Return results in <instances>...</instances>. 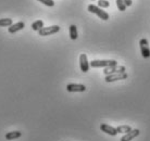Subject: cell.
I'll return each mask as SVG.
<instances>
[{
  "label": "cell",
  "instance_id": "d6986e66",
  "mask_svg": "<svg viewBox=\"0 0 150 141\" xmlns=\"http://www.w3.org/2000/svg\"><path fill=\"white\" fill-rule=\"evenodd\" d=\"M37 1L44 4L45 6H47V7H53V6H54V1H53V0H37Z\"/></svg>",
  "mask_w": 150,
  "mask_h": 141
},
{
  "label": "cell",
  "instance_id": "8fae6325",
  "mask_svg": "<svg viewBox=\"0 0 150 141\" xmlns=\"http://www.w3.org/2000/svg\"><path fill=\"white\" fill-rule=\"evenodd\" d=\"M25 27V23L24 22H18L15 23V24H12L11 26H9V33L10 34H14L16 32H19V30H22L23 28Z\"/></svg>",
  "mask_w": 150,
  "mask_h": 141
},
{
  "label": "cell",
  "instance_id": "7a4b0ae2",
  "mask_svg": "<svg viewBox=\"0 0 150 141\" xmlns=\"http://www.w3.org/2000/svg\"><path fill=\"white\" fill-rule=\"evenodd\" d=\"M87 10L90 12V13H94V14L98 15L99 18L103 21H108L109 20V14L105 11V10H102L101 8H99L98 6H95V4H89L88 8H87Z\"/></svg>",
  "mask_w": 150,
  "mask_h": 141
},
{
  "label": "cell",
  "instance_id": "e0dca14e",
  "mask_svg": "<svg viewBox=\"0 0 150 141\" xmlns=\"http://www.w3.org/2000/svg\"><path fill=\"white\" fill-rule=\"evenodd\" d=\"M116 7L120 11H125L126 10V4H124L123 0H116Z\"/></svg>",
  "mask_w": 150,
  "mask_h": 141
},
{
  "label": "cell",
  "instance_id": "30bf717a",
  "mask_svg": "<svg viewBox=\"0 0 150 141\" xmlns=\"http://www.w3.org/2000/svg\"><path fill=\"white\" fill-rule=\"evenodd\" d=\"M139 134H140L139 129H132L131 131H128L127 134H125L123 137L121 138V141H131L134 138L138 137Z\"/></svg>",
  "mask_w": 150,
  "mask_h": 141
},
{
  "label": "cell",
  "instance_id": "9a60e30c",
  "mask_svg": "<svg viewBox=\"0 0 150 141\" xmlns=\"http://www.w3.org/2000/svg\"><path fill=\"white\" fill-rule=\"evenodd\" d=\"M116 130H117V134H127L128 131L132 130V127L128 125H122V126L117 127Z\"/></svg>",
  "mask_w": 150,
  "mask_h": 141
},
{
  "label": "cell",
  "instance_id": "9c48e42d",
  "mask_svg": "<svg viewBox=\"0 0 150 141\" xmlns=\"http://www.w3.org/2000/svg\"><path fill=\"white\" fill-rule=\"evenodd\" d=\"M100 130L103 131V133H105V134H108L109 136H112V137H114V136L117 135L116 128L110 126L108 124H101V125H100Z\"/></svg>",
  "mask_w": 150,
  "mask_h": 141
},
{
  "label": "cell",
  "instance_id": "277c9868",
  "mask_svg": "<svg viewBox=\"0 0 150 141\" xmlns=\"http://www.w3.org/2000/svg\"><path fill=\"white\" fill-rule=\"evenodd\" d=\"M125 70H126V68L123 65H114V66L105 67L103 73H105V75H111L117 74V73H125Z\"/></svg>",
  "mask_w": 150,
  "mask_h": 141
},
{
  "label": "cell",
  "instance_id": "4fadbf2b",
  "mask_svg": "<svg viewBox=\"0 0 150 141\" xmlns=\"http://www.w3.org/2000/svg\"><path fill=\"white\" fill-rule=\"evenodd\" d=\"M70 38L72 40H76L77 37H79V33H77V27L75 25H71L70 26Z\"/></svg>",
  "mask_w": 150,
  "mask_h": 141
},
{
  "label": "cell",
  "instance_id": "ffe728a7",
  "mask_svg": "<svg viewBox=\"0 0 150 141\" xmlns=\"http://www.w3.org/2000/svg\"><path fill=\"white\" fill-rule=\"evenodd\" d=\"M123 1H124V4H126V7H131L132 4H133L132 0H123Z\"/></svg>",
  "mask_w": 150,
  "mask_h": 141
},
{
  "label": "cell",
  "instance_id": "5bb4252c",
  "mask_svg": "<svg viewBox=\"0 0 150 141\" xmlns=\"http://www.w3.org/2000/svg\"><path fill=\"white\" fill-rule=\"evenodd\" d=\"M42 27H44V22H42L41 20L35 21V22L32 24V30H35V32H38V30H40Z\"/></svg>",
  "mask_w": 150,
  "mask_h": 141
},
{
  "label": "cell",
  "instance_id": "44dd1931",
  "mask_svg": "<svg viewBox=\"0 0 150 141\" xmlns=\"http://www.w3.org/2000/svg\"><path fill=\"white\" fill-rule=\"evenodd\" d=\"M91 1H95V0H91Z\"/></svg>",
  "mask_w": 150,
  "mask_h": 141
},
{
  "label": "cell",
  "instance_id": "8992f818",
  "mask_svg": "<svg viewBox=\"0 0 150 141\" xmlns=\"http://www.w3.org/2000/svg\"><path fill=\"white\" fill-rule=\"evenodd\" d=\"M128 76L126 73H117V74H111V75H105V82H117V80H123L126 79Z\"/></svg>",
  "mask_w": 150,
  "mask_h": 141
},
{
  "label": "cell",
  "instance_id": "ac0fdd59",
  "mask_svg": "<svg viewBox=\"0 0 150 141\" xmlns=\"http://www.w3.org/2000/svg\"><path fill=\"white\" fill-rule=\"evenodd\" d=\"M110 4H109V1L108 0H99L98 1V7L99 8H109Z\"/></svg>",
  "mask_w": 150,
  "mask_h": 141
},
{
  "label": "cell",
  "instance_id": "2e32d148",
  "mask_svg": "<svg viewBox=\"0 0 150 141\" xmlns=\"http://www.w3.org/2000/svg\"><path fill=\"white\" fill-rule=\"evenodd\" d=\"M13 24L12 19H0V27H9Z\"/></svg>",
  "mask_w": 150,
  "mask_h": 141
},
{
  "label": "cell",
  "instance_id": "52a82bcc",
  "mask_svg": "<svg viewBox=\"0 0 150 141\" xmlns=\"http://www.w3.org/2000/svg\"><path fill=\"white\" fill-rule=\"evenodd\" d=\"M90 64L88 62V58L85 53H82L79 56V67H81V70L84 72V73H87L89 70Z\"/></svg>",
  "mask_w": 150,
  "mask_h": 141
},
{
  "label": "cell",
  "instance_id": "7c38bea8",
  "mask_svg": "<svg viewBox=\"0 0 150 141\" xmlns=\"http://www.w3.org/2000/svg\"><path fill=\"white\" fill-rule=\"evenodd\" d=\"M22 136V133L19 131V130H14V131H10L6 135V139L7 140H14V139H18Z\"/></svg>",
  "mask_w": 150,
  "mask_h": 141
},
{
  "label": "cell",
  "instance_id": "3957f363",
  "mask_svg": "<svg viewBox=\"0 0 150 141\" xmlns=\"http://www.w3.org/2000/svg\"><path fill=\"white\" fill-rule=\"evenodd\" d=\"M58 32H60V26L52 25L49 27H42L40 30H38V34L39 36H49L52 34H57Z\"/></svg>",
  "mask_w": 150,
  "mask_h": 141
},
{
  "label": "cell",
  "instance_id": "6da1fadb",
  "mask_svg": "<svg viewBox=\"0 0 150 141\" xmlns=\"http://www.w3.org/2000/svg\"><path fill=\"white\" fill-rule=\"evenodd\" d=\"M90 66L91 67H109L117 65V62L115 60H93L90 62Z\"/></svg>",
  "mask_w": 150,
  "mask_h": 141
},
{
  "label": "cell",
  "instance_id": "5b68a950",
  "mask_svg": "<svg viewBox=\"0 0 150 141\" xmlns=\"http://www.w3.org/2000/svg\"><path fill=\"white\" fill-rule=\"evenodd\" d=\"M139 46H140L142 56H143L145 59L150 58V48H149V45H148V40H147L146 38L140 39V41H139Z\"/></svg>",
  "mask_w": 150,
  "mask_h": 141
},
{
  "label": "cell",
  "instance_id": "ba28073f",
  "mask_svg": "<svg viewBox=\"0 0 150 141\" xmlns=\"http://www.w3.org/2000/svg\"><path fill=\"white\" fill-rule=\"evenodd\" d=\"M67 90L69 92H84L86 90V86L83 84H69Z\"/></svg>",
  "mask_w": 150,
  "mask_h": 141
}]
</instances>
